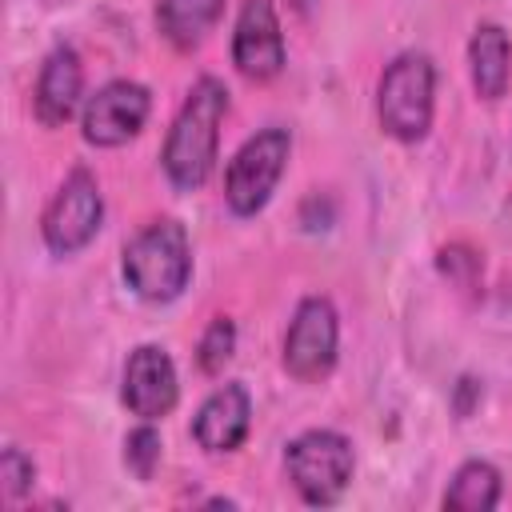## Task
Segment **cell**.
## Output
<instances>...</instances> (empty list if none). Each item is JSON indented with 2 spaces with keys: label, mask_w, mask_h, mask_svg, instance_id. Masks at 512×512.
<instances>
[{
  "label": "cell",
  "mask_w": 512,
  "mask_h": 512,
  "mask_svg": "<svg viewBox=\"0 0 512 512\" xmlns=\"http://www.w3.org/2000/svg\"><path fill=\"white\" fill-rule=\"evenodd\" d=\"M228 116V88L220 76H196L160 148L164 180L176 192H200L220 160V128Z\"/></svg>",
  "instance_id": "6da1fadb"
},
{
  "label": "cell",
  "mask_w": 512,
  "mask_h": 512,
  "mask_svg": "<svg viewBox=\"0 0 512 512\" xmlns=\"http://www.w3.org/2000/svg\"><path fill=\"white\" fill-rule=\"evenodd\" d=\"M120 276L132 296L144 304H172L184 296L192 280V240L176 216H160L144 224L120 256Z\"/></svg>",
  "instance_id": "7a4b0ae2"
},
{
  "label": "cell",
  "mask_w": 512,
  "mask_h": 512,
  "mask_svg": "<svg viewBox=\"0 0 512 512\" xmlns=\"http://www.w3.org/2000/svg\"><path fill=\"white\" fill-rule=\"evenodd\" d=\"M376 120L384 136L420 144L436 120V64L428 52H400L384 64L376 84Z\"/></svg>",
  "instance_id": "3957f363"
},
{
  "label": "cell",
  "mask_w": 512,
  "mask_h": 512,
  "mask_svg": "<svg viewBox=\"0 0 512 512\" xmlns=\"http://www.w3.org/2000/svg\"><path fill=\"white\" fill-rule=\"evenodd\" d=\"M284 472L304 504L332 508L340 504L356 472L352 440L336 428H308L284 444Z\"/></svg>",
  "instance_id": "277c9868"
},
{
  "label": "cell",
  "mask_w": 512,
  "mask_h": 512,
  "mask_svg": "<svg viewBox=\"0 0 512 512\" xmlns=\"http://www.w3.org/2000/svg\"><path fill=\"white\" fill-rule=\"evenodd\" d=\"M292 160V132L280 124L256 128L228 160L224 168V204L232 216L252 220L268 208L272 192L284 180V168Z\"/></svg>",
  "instance_id": "5b68a950"
},
{
  "label": "cell",
  "mask_w": 512,
  "mask_h": 512,
  "mask_svg": "<svg viewBox=\"0 0 512 512\" xmlns=\"http://www.w3.org/2000/svg\"><path fill=\"white\" fill-rule=\"evenodd\" d=\"M104 224V196H100V180L88 164L68 168V176L60 180V188L52 192V200L40 212V240L52 256H76L84 252L96 232Z\"/></svg>",
  "instance_id": "8992f818"
},
{
  "label": "cell",
  "mask_w": 512,
  "mask_h": 512,
  "mask_svg": "<svg viewBox=\"0 0 512 512\" xmlns=\"http://www.w3.org/2000/svg\"><path fill=\"white\" fill-rule=\"evenodd\" d=\"M340 356V312L324 292H312L296 304L284 344H280V364L292 380L300 384H320L332 376Z\"/></svg>",
  "instance_id": "52a82bcc"
},
{
  "label": "cell",
  "mask_w": 512,
  "mask_h": 512,
  "mask_svg": "<svg viewBox=\"0 0 512 512\" xmlns=\"http://www.w3.org/2000/svg\"><path fill=\"white\" fill-rule=\"evenodd\" d=\"M152 92L140 80H108L80 108V136L88 148H120L144 132Z\"/></svg>",
  "instance_id": "ba28073f"
},
{
  "label": "cell",
  "mask_w": 512,
  "mask_h": 512,
  "mask_svg": "<svg viewBox=\"0 0 512 512\" xmlns=\"http://www.w3.org/2000/svg\"><path fill=\"white\" fill-rule=\"evenodd\" d=\"M288 48L272 0H240L232 24V68L248 84H268L284 72Z\"/></svg>",
  "instance_id": "9c48e42d"
},
{
  "label": "cell",
  "mask_w": 512,
  "mask_h": 512,
  "mask_svg": "<svg viewBox=\"0 0 512 512\" xmlns=\"http://www.w3.org/2000/svg\"><path fill=\"white\" fill-rule=\"evenodd\" d=\"M180 400V376L160 344H136L124 360L120 376V404L136 420H164Z\"/></svg>",
  "instance_id": "30bf717a"
},
{
  "label": "cell",
  "mask_w": 512,
  "mask_h": 512,
  "mask_svg": "<svg viewBox=\"0 0 512 512\" xmlns=\"http://www.w3.org/2000/svg\"><path fill=\"white\" fill-rule=\"evenodd\" d=\"M252 432V396L240 380H224L216 384L204 404L192 416V440L208 452V456H224L236 452Z\"/></svg>",
  "instance_id": "8fae6325"
},
{
  "label": "cell",
  "mask_w": 512,
  "mask_h": 512,
  "mask_svg": "<svg viewBox=\"0 0 512 512\" xmlns=\"http://www.w3.org/2000/svg\"><path fill=\"white\" fill-rule=\"evenodd\" d=\"M84 100V64H80V52L72 44H56L40 72H36V84H32V116L44 124V128H60L76 116Z\"/></svg>",
  "instance_id": "7c38bea8"
},
{
  "label": "cell",
  "mask_w": 512,
  "mask_h": 512,
  "mask_svg": "<svg viewBox=\"0 0 512 512\" xmlns=\"http://www.w3.org/2000/svg\"><path fill=\"white\" fill-rule=\"evenodd\" d=\"M468 76L480 100L496 104L508 84H512V36L504 32V24L484 20L472 28L468 36Z\"/></svg>",
  "instance_id": "4fadbf2b"
},
{
  "label": "cell",
  "mask_w": 512,
  "mask_h": 512,
  "mask_svg": "<svg viewBox=\"0 0 512 512\" xmlns=\"http://www.w3.org/2000/svg\"><path fill=\"white\" fill-rule=\"evenodd\" d=\"M224 16V0H156V32L176 48L192 52Z\"/></svg>",
  "instance_id": "5bb4252c"
},
{
  "label": "cell",
  "mask_w": 512,
  "mask_h": 512,
  "mask_svg": "<svg viewBox=\"0 0 512 512\" xmlns=\"http://www.w3.org/2000/svg\"><path fill=\"white\" fill-rule=\"evenodd\" d=\"M500 468L492 460H464L448 488H444V508L448 512H488L500 504Z\"/></svg>",
  "instance_id": "9a60e30c"
},
{
  "label": "cell",
  "mask_w": 512,
  "mask_h": 512,
  "mask_svg": "<svg viewBox=\"0 0 512 512\" xmlns=\"http://www.w3.org/2000/svg\"><path fill=\"white\" fill-rule=\"evenodd\" d=\"M232 352H236V320L232 316H212L208 328L196 340V364H200V372L204 376L224 372V364L232 360Z\"/></svg>",
  "instance_id": "2e32d148"
},
{
  "label": "cell",
  "mask_w": 512,
  "mask_h": 512,
  "mask_svg": "<svg viewBox=\"0 0 512 512\" xmlns=\"http://www.w3.org/2000/svg\"><path fill=\"white\" fill-rule=\"evenodd\" d=\"M160 456H164V440L156 432V420H140L128 436H124V468L144 484L152 480V472L160 468Z\"/></svg>",
  "instance_id": "e0dca14e"
},
{
  "label": "cell",
  "mask_w": 512,
  "mask_h": 512,
  "mask_svg": "<svg viewBox=\"0 0 512 512\" xmlns=\"http://www.w3.org/2000/svg\"><path fill=\"white\" fill-rule=\"evenodd\" d=\"M0 480H4V496H8V500H20V496L32 492V484H36V460H32L24 448L8 444V448L0 452Z\"/></svg>",
  "instance_id": "ac0fdd59"
},
{
  "label": "cell",
  "mask_w": 512,
  "mask_h": 512,
  "mask_svg": "<svg viewBox=\"0 0 512 512\" xmlns=\"http://www.w3.org/2000/svg\"><path fill=\"white\" fill-rule=\"evenodd\" d=\"M472 396H480V384L464 376V380L456 384V412H460V416H468V412H472Z\"/></svg>",
  "instance_id": "d6986e66"
}]
</instances>
